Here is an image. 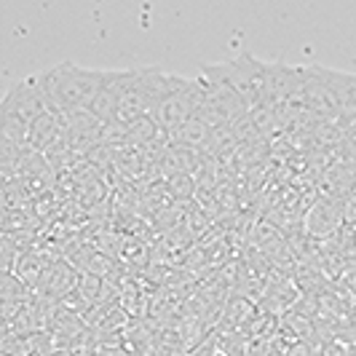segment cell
Instances as JSON below:
<instances>
[{"label":"cell","instance_id":"1","mask_svg":"<svg viewBox=\"0 0 356 356\" xmlns=\"http://www.w3.org/2000/svg\"><path fill=\"white\" fill-rule=\"evenodd\" d=\"M35 78L40 94L46 99V107L67 115L75 110H89L105 81V70L81 67L75 62H59L49 70L38 72Z\"/></svg>","mask_w":356,"mask_h":356},{"label":"cell","instance_id":"2","mask_svg":"<svg viewBox=\"0 0 356 356\" xmlns=\"http://www.w3.org/2000/svg\"><path fill=\"white\" fill-rule=\"evenodd\" d=\"M177 72H166L159 65L150 67H129L126 75V86L118 99V110H115V121L110 124H131L137 118H147L153 115V110L166 97V91L172 89Z\"/></svg>","mask_w":356,"mask_h":356},{"label":"cell","instance_id":"3","mask_svg":"<svg viewBox=\"0 0 356 356\" xmlns=\"http://www.w3.org/2000/svg\"><path fill=\"white\" fill-rule=\"evenodd\" d=\"M43 110H46V99L40 94L38 78L35 75L22 78L17 83H11L0 99V131L14 145L24 147L27 131Z\"/></svg>","mask_w":356,"mask_h":356},{"label":"cell","instance_id":"4","mask_svg":"<svg viewBox=\"0 0 356 356\" xmlns=\"http://www.w3.org/2000/svg\"><path fill=\"white\" fill-rule=\"evenodd\" d=\"M201 75L220 81L225 86H231L247 110H257L266 105V81H268V62L252 56V54H241L233 62H217V65H204Z\"/></svg>","mask_w":356,"mask_h":356},{"label":"cell","instance_id":"5","mask_svg":"<svg viewBox=\"0 0 356 356\" xmlns=\"http://www.w3.org/2000/svg\"><path fill=\"white\" fill-rule=\"evenodd\" d=\"M204 105V81L196 75H175L172 89L166 91V97L159 102V107L153 110V121L159 124L163 134L175 131L185 121H191L193 115H198V110Z\"/></svg>","mask_w":356,"mask_h":356},{"label":"cell","instance_id":"6","mask_svg":"<svg viewBox=\"0 0 356 356\" xmlns=\"http://www.w3.org/2000/svg\"><path fill=\"white\" fill-rule=\"evenodd\" d=\"M314 81L319 83V89L324 91L327 102L332 107L335 118L340 124L356 113V75L354 72H340V70H330V67H308Z\"/></svg>","mask_w":356,"mask_h":356},{"label":"cell","instance_id":"7","mask_svg":"<svg viewBox=\"0 0 356 356\" xmlns=\"http://www.w3.org/2000/svg\"><path fill=\"white\" fill-rule=\"evenodd\" d=\"M65 140L75 159H89L105 140V121H99L91 110H75L65 115Z\"/></svg>","mask_w":356,"mask_h":356},{"label":"cell","instance_id":"8","mask_svg":"<svg viewBox=\"0 0 356 356\" xmlns=\"http://www.w3.org/2000/svg\"><path fill=\"white\" fill-rule=\"evenodd\" d=\"M78 279H81V270L72 268V263H67V260H49L33 289H35L43 300L65 303L72 292H75Z\"/></svg>","mask_w":356,"mask_h":356},{"label":"cell","instance_id":"9","mask_svg":"<svg viewBox=\"0 0 356 356\" xmlns=\"http://www.w3.org/2000/svg\"><path fill=\"white\" fill-rule=\"evenodd\" d=\"M62 137H65V115L56 113V110H51V107H46V110L35 118V124L30 126L27 140H24V147L43 156V153H46L54 143H59Z\"/></svg>","mask_w":356,"mask_h":356},{"label":"cell","instance_id":"10","mask_svg":"<svg viewBox=\"0 0 356 356\" xmlns=\"http://www.w3.org/2000/svg\"><path fill=\"white\" fill-rule=\"evenodd\" d=\"M126 75L129 70H105V81L97 91L94 102H91V113L99 118V121H115V110H118V99H121V91L126 86Z\"/></svg>","mask_w":356,"mask_h":356},{"label":"cell","instance_id":"11","mask_svg":"<svg viewBox=\"0 0 356 356\" xmlns=\"http://www.w3.org/2000/svg\"><path fill=\"white\" fill-rule=\"evenodd\" d=\"M166 188L177 198H191L196 191V179H193V175H172L166 179Z\"/></svg>","mask_w":356,"mask_h":356},{"label":"cell","instance_id":"12","mask_svg":"<svg viewBox=\"0 0 356 356\" xmlns=\"http://www.w3.org/2000/svg\"><path fill=\"white\" fill-rule=\"evenodd\" d=\"M289 356H311V354H308L305 343H295V348H292V354H289Z\"/></svg>","mask_w":356,"mask_h":356}]
</instances>
